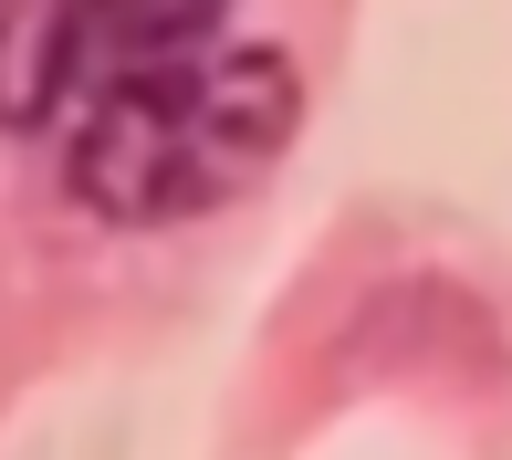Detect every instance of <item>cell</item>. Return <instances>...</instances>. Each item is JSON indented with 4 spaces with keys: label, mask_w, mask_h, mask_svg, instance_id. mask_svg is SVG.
Segmentation results:
<instances>
[{
    "label": "cell",
    "mask_w": 512,
    "mask_h": 460,
    "mask_svg": "<svg viewBox=\"0 0 512 460\" xmlns=\"http://www.w3.org/2000/svg\"><path fill=\"white\" fill-rule=\"evenodd\" d=\"M304 126V84L272 42L251 53H168V63H115L63 115V189L105 230H157L262 189Z\"/></svg>",
    "instance_id": "1"
},
{
    "label": "cell",
    "mask_w": 512,
    "mask_h": 460,
    "mask_svg": "<svg viewBox=\"0 0 512 460\" xmlns=\"http://www.w3.org/2000/svg\"><path fill=\"white\" fill-rule=\"evenodd\" d=\"M95 84L84 0H0V136H63Z\"/></svg>",
    "instance_id": "2"
},
{
    "label": "cell",
    "mask_w": 512,
    "mask_h": 460,
    "mask_svg": "<svg viewBox=\"0 0 512 460\" xmlns=\"http://www.w3.org/2000/svg\"><path fill=\"white\" fill-rule=\"evenodd\" d=\"M84 21H95V74H115V63L199 53L230 21V0H84Z\"/></svg>",
    "instance_id": "3"
}]
</instances>
